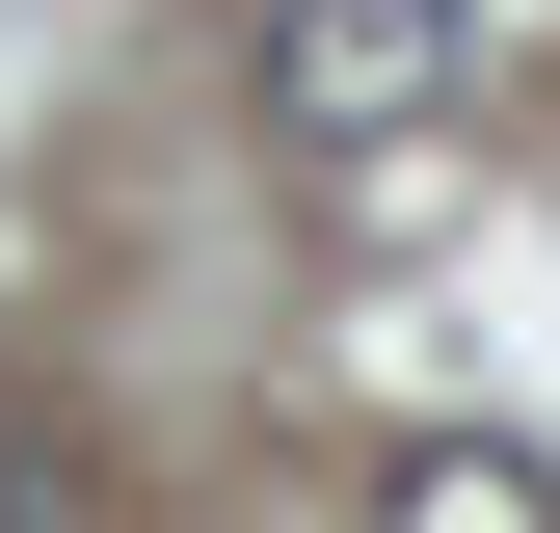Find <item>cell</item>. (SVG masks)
<instances>
[{"mask_svg":"<svg viewBox=\"0 0 560 533\" xmlns=\"http://www.w3.org/2000/svg\"><path fill=\"white\" fill-rule=\"evenodd\" d=\"M480 81L454 0H267V133H428Z\"/></svg>","mask_w":560,"mask_h":533,"instance_id":"cell-1","label":"cell"},{"mask_svg":"<svg viewBox=\"0 0 560 533\" xmlns=\"http://www.w3.org/2000/svg\"><path fill=\"white\" fill-rule=\"evenodd\" d=\"M374 533H560V481H534L508 427H428V453L374 481Z\"/></svg>","mask_w":560,"mask_h":533,"instance_id":"cell-2","label":"cell"}]
</instances>
